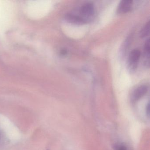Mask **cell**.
<instances>
[{
    "instance_id": "cell-1",
    "label": "cell",
    "mask_w": 150,
    "mask_h": 150,
    "mask_svg": "<svg viewBox=\"0 0 150 150\" xmlns=\"http://www.w3.org/2000/svg\"><path fill=\"white\" fill-rule=\"evenodd\" d=\"M140 56V52L139 50L135 49L131 52L128 59V65L130 71H135L137 68Z\"/></svg>"
},
{
    "instance_id": "cell-2",
    "label": "cell",
    "mask_w": 150,
    "mask_h": 150,
    "mask_svg": "<svg viewBox=\"0 0 150 150\" xmlns=\"http://www.w3.org/2000/svg\"><path fill=\"white\" fill-rule=\"evenodd\" d=\"M147 87L146 86H141L138 87L132 93L131 96V101L132 103H135L141 99L146 93Z\"/></svg>"
},
{
    "instance_id": "cell-3",
    "label": "cell",
    "mask_w": 150,
    "mask_h": 150,
    "mask_svg": "<svg viewBox=\"0 0 150 150\" xmlns=\"http://www.w3.org/2000/svg\"><path fill=\"white\" fill-rule=\"evenodd\" d=\"M66 21L72 24L83 25L86 23L87 21L85 18L72 14H67L65 17Z\"/></svg>"
},
{
    "instance_id": "cell-4",
    "label": "cell",
    "mask_w": 150,
    "mask_h": 150,
    "mask_svg": "<svg viewBox=\"0 0 150 150\" xmlns=\"http://www.w3.org/2000/svg\"><path fill=\"white\" fill-rule=\"evenodd\" d=\"M133 1L130 0H124L119 3L117 8L118 13H125L131 9Z\"/></svg>"
},
{
    "instance_id": "cell-5",
    "label": "cell",
    "mask_w": 150,
    "mask_h": 150,
    "mask_svg": "<svg viewBox=\"0 0 150 150\" xmlns=\"http://www.w3.org/2000/svg\"><path fill=\"white\" fill-rule=\"evenodd\" d=\"M81 13L84 17H91L94 13L93 5L90 3H86L81 6L80 10Z\"/></svg>"
},
{
    "instance_id": "cell-6",
    "label": "cell",
    "mask_w": 150,
    "mask_h": 150,
    "mask_svg": "<svg viewBox=\"0 0 150 150\" xmlns=\"http://www.w3.org/2000/svg\"><path fill=\"white\" fill-rule=\"evenodd\" d=\"M150 33V21H148L140 31V37L144 38L149 35Z\"/></svg>"
},
{
    "instance_id": "cell-7",
    "label": "cell",
    "mask_w": 150,
    "mask_h": 150,
    "mask_svg": "<svg viewBox=\"0 0 150 150\" xmlns=\"http://www.w3.org/2000/svg\"><path fill=\"white\" fill-rule=\"evenodd\" d=\"M117 150H127V147L125 146L124 145H121L118 146Z\"/></svg>"
},
{
    "instance_id": "cell-8",
    "label": "cell",
    "mask_w": 150,
    "mask_h": 150,
    "mask_svg": "<svg viewBox=\"0 0 150 150\" xmlns=\"http://www.w3.org/2000/svg\"><path fill=\"white\" fill-rule=\"evenodd\" d=\"M146 114L149 115V104H148L147 106H146Z\"/></svg>"
}]
</instances>
